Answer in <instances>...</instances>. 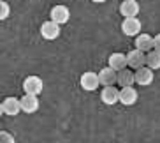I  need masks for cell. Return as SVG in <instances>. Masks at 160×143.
Returning a JSON list of instances; mask_svg holds the SVG:
<instances>
[{
	"mask_svg": "<svg viewBox=\"0 0 160 143\" xmlns=\"http://www.w3.org/2000/svg\"><path fill=\"white\" fill-rule=\"evenodd\" d=\"M108 66L113 67L116 72H120V71H123V69H127V67H128V58H127L125 53L116 51V53H113V55H109Z\"/></svg>",
	"mask_w": 160,
	"mask_h": 143,
	"instance_id": "obj_9",
	"label": "cell"
},
{
	"mask_svg": "<svg viewBox=\"0 0 160 143\" xmlns=\"http://www.w3.org/2000/svg\"><path fill=\"white\" fill-rule=\"evenodd\" d=\"M153 46H155L157 51H160V34H157L155 37H153Z\"/></svg>",
	"mask_w": 160,
	"mask_h": 143,
	"instance_id": "obj_20",
	"label": "cell"
},
{
	"mask_svg": "<svg viewBox=\"0 0 160 143\" xmlns=\"http://www.w3.org/2000/svg\"><path fill=\"white\" fill-rule=\"evenodd\" d=\"M137 97H139V94L134 87H125L120 90V103L123 106H134L137 103Z\"/></svg>",
	"mask_w": 160,
	"mask_h": 143,
	"instance_id": "obj_13",
	"label": "cell"
},
{
	"mask_svg": "<svg viewBox=\"0 0 160 143\" xmlns=\"http://www.w3.org/2000/svg\"><path fill=\"white\" fill-rule=\"evenodd\" d=\"M100 101L108 106H114L116 103H120V90L116 87H104L100 92Z\"/></svg>",
	"mask_w": 160,
	"mask_h": 143,
	"instance_id": "obj_10",
	"label": "cell"
},
{
	"mask_svg": "<svg viewBox=\"0 0 160 143\" xmlns=\"http://www.w3.org/2000/svg\"><path fill=\"white\" fill-rule=\"evenodd\" d=\"M19 101H21V111H25V113L30 115V113H35L39 110V97L37 95L25 94Z\"/></svg>",
	"mask_w": 160,
	"mask_h": 143,
	"instance_id": "obj_14",
	"label": "cell"
},
{
	"mask_svg": "<svg viewBox=\"0 0 160 143\" xmlns=\"http://www.w3.org/2000/svg\"><path fill=\"white\" fill-rule=\"evenodd\" d=\"M92 2H95V4H104L106 0H92Z\"/></svg>",
	"mask_w": 160,
	"mask_h": 143,
	"instance_id": "obj_21",
	"label": "cell"
},
{
	"mask_svg": "<svg viewBox=\"0 0 160 143\" xmlns=\"http://www.w3.org/2000/svg\"><path fill=\"white\" fill-rule=\"evenodd\" d=\"M146 66L150 69H153V71L160 69V51L151 50L150 53H146Z\"/></svg>",
	"mask_w": 160,
	"mask_h": 143,
	"instance_id": "obj_17",
	"label": "cell"
},
{
	"mask_svg": "<svg viewBox=\"0 0 160 143\" xmlns=\"http://www.w3.org/2000/svg\"><path fill=\"white\" fill-rule=\"evenodd\" d=\"M153 78H155V74H153V69H150L148 66L141 67V69H137L136 71V83L139 87H148L153 83Z\"/></svg>",
	"mask_w": 160,
	"mask_h": 143,
	"instance_id": "obj_12",
	"label": "cell"
},
{
	"mask_svg": "<svg viewBox=\"0 0 160 143\" xmlns=\"http://www.w3.org/2000/svg\"><path fill=\"white\" fill-rule=\"evenodd\" d=\"M136 83V71H132V69H123V71L118 72V85L125 88V87H132Z\"/></svg>",
	"mask_w": 160,
	"mask_h": 143,
	"instance_id": "obj_16",
	"label": "cell"
},
{
	"mask_svg": "<svg viewBox=\"0 0 160 143\" xmlns=\"http://www.w3.org/2000/svg\"><path fill=\"white\" fill-rule=\"evenodd\" d=\"M0 143H16L14 136L11 133H7V131H2L0 133Z\"/></svg>",
	"mask_w": 160,
	"mask_h": 143,
	"instance_id": "obj_19",
	"label": "cell"
},
{
	"mask_svg": "<svg viewBox=\"0 0 160 143\" xmlns=\"http://www.w3.org/2000/svg\"><path fill=\"white\" fill-rule=\"evenodd\" d=\"M136 2H137V0H136Z\"/></svg>",
	"mask_w": 160,
	"mask_h": 143,
	"instance_id": "obj_22",
	"label": "cell"
},
{
	"mask_svg": "<svg viewBox=\"0 0 160 143\" xmlns=\"http://www.w3.org/2000/svg\"><path fill=\"white\" fill-rule=\"evenodd\" d=\"M23 90L28 95H39L42 92V80L39 76H28L23 80Z\"/></svg>",
	"mask_w": 160,
	"mask_h": 143,
	"instance_id": "obj_6",
	"label": "cell"
},
{
	"mask_svg": "<svg viewBox=\"0 0 160 143\" xmlns=\"http://www.w3.org/2000/svg\"><path fill=\"white\" fill-rule=\"evenodd\" d=\"M11 13V7L5 0H0V19H7Z\"/></svg>",
	"mask_w": 160,
	"mask_h": 143,
	"instance_id": "obj_18",
	"label": "cell"
},
{
	"mask_svg": "<svg viewBox=\"0 0 160 143\" xmlns=\"http://www.w3.org/2000/svg\"><path fill=\"white\" fill-rule=\"evenodd\" d=\"M49 16H51V19L57 21L58 25H65L67 21H69V18H71V11H69L67 5H55V7H51V11H49Z\"/></svg>",
	"mask_w": 160,
	"mask_h": 143,
	"instance_id": "obj_7",
	"label": "cell"
},
{
	"mask_svg": "<svg viewBox=\"0 0 160 143\" xmlns=\"http://www.w3.org/2000/svg\"><path fill=\"white\" fill-rule=\"evenodd\" d=\"M127 58H128V67L137 71V69H141V67L146 66V53L141 51V50H137L134 48L132 51L127 53Z\"/></svg>",
	"mask_w": 160,
	"mask_h": 143,
	"instance_id": "obj_5",
	"label": "cell"
},
{
	"mask_svg": "<svg viewBox=\"0 0 160 143\" xmlns=\"http://www.w3.org/2000/svg\"><path fill=\"white\" fill-rule=\"evenodd\" d=\"M134 44H136L137 50H141L144 53H150L151 50H155V46H153V37L148 35V34H139L136 37V43Z\"/></svg>",
	"mask_w": 160,
	"mask_h": 143,
	"instance_id": "obj_15",
	"label": "cell"
},
{
	"mask_svg": "<svg viewBox=\"0 0 160 143\" xmlns=\"http://www.w3.org/2000/svg\"><path fill=\"white\" fill-rule=\"evenodd\" d=\"M141 19L139 18H125L122 21V32L130 37H137L141 34Z\"/></svg>",
	"mask_w": 160,
	"mask_h": 143,
	"instance_id": "obj_3",
	"label": "cell"
},
{
	"mask_svg": "<svg viewBox=\"0 0 160 143\" xmlns=\"http://www.w3.org/2000/svg\"><path fill=\"white\" fill-rule=\"evenodd\" d=\"M79 85H81V88H83V90H86V92L97 90V88H99V85H100L99 74H97V72H92V71L83 72V74H81V78H79Z\"/></svg>",
	"mask_w": 160,
	"mask_h": 143,
	"instance_id": "obj_1",
	"label": "cell"
},
{
	"mask_svg": "<svg viewBox=\"0 0 160 143\" xmlns=\"http://www.w3.org/2000/svg\"><path fill=\"white\" fill-rule=\"evenodd\" d=\"M0 111L4 115H9V117H16L21 111V101L16 97H5L0 104Z\"/></svg>",
	"mask_w": 160,
	"mask_h": 143,
	"instance_id": "obj_4",
	"label": "cell"
},
{
	"mask_svg": "<svg viewBox=\"0 0 160 143\" xmlns=\"http://www.w3.org/2000/svg\"><path fill=\"white\" fill-rule=\"evenodd\" d=\"M41 35L42 39L46 41H55V39L60 37V25L57 21H53V19H48L41 25Z\"/></svg>",
	"mask_w": 160,
	"mask_h": 143,
	"instance_id": "obj_2",
	"label": "cell"
},
{
	"mask_svg": "<svg viewBox=\"0 0 160 143\" xmlns=\"http://www.w3.org/2000/svg\"><path fill=\"white\" fill-rule=\"evenodd\" d=\"M139 11H141V7H139V4H137L136 0H125V2L120 4V14L123 16V19L125 18H137Z\"/></svg>",
	"mask_w": 160,
	"mask_h": 143,
	"instance_id": "obj_11",
	"label": "cell"
},
{
	"mask_svg": "<svg viewBox=\"0 0 160 143\" xmlns=\"http://www.w3.org/2000/svg\"><path fill=\"white\" fill-rule=\"evenodd\" d=\"M99 80H100V85L104 87H114L118 85V72L114 71L113 67H104L99 71Z\"/></svg>",
	"mask_w": 160,
	"mask_h": 143,
	"instance_id": "obj_8",
	"label": "cell"
}]
</instances>
